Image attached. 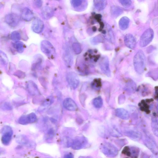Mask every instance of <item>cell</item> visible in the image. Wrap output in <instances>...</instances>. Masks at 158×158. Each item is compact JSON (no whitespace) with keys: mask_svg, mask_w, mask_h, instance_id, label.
I'll return each mask as SVG.
<instances>
[{"mask_svg":"<svg viewBox=\"0 0 158 158\" xmlns=\"http://www.w3.org/2000/svg\"><path fill=\"white\" fill-rule=\"evenodd\" d=\"M10 37L12 40L16 42L19 41L21 39L20 33L17 31L12 32L11 34Z\"/></svg>","mask_w":158,"mask_h":158,"instance_id":"31","label":"cell"},{"mask_svg":"<svg viewBox=\"0 0 158 158\" xmlns=\"http://www.w3.org/2000/svg\"><path fill=\"white\" fill-rule=\"evenodd\" d=\"M130 20L127 17H124L120 20L119 24L120 28L122 31H124L128 28L130 23Z\"/></svg>","mask_w":158,"mask_h":158,"instance_id":"22","label":"cell"},{"mask_svg":"<svg viewBox=\"0 0 158 158\" xmlns=\"http://www.w3.org/2000/svg\"><path fill=\"white\" fill-rule=\"evenodd\" d=\"M145 144L146 146L153 153H156L157 152V147L155 141L148 135L145 139Z\"/></svg>","mask_w":158,"mask_h":158,"instance_id":"18","label":"cell"},{"mask_svg":"<svg viewBox=\"0 0 158 158\" xmlns=\"http://www.w3.org/2000/svg\"><path fill=\"white\" fill-rule=\"evenodd\" d=\"M102 34L104 37L107 41L111 44H114L115 38L112 29L109 25L107 24H105Z\"/></svg>","mask_w":158,"mask_h":158,"instance_id":"5","label":"cell"},{"mask_svg":"<svg viewBox=\"0 0 158 158\" xmlns=\"http://www.w3.org/2000/svg\"><path fill=\"white\" fill-rule=\"evenodd\" d=\"M93 103L94 106L95 108H100L102 107L103 105V99L101 97H98L94 99Z\"/></svg>","mask_w":158,"mask_h":158,"instance_id":"26","label":"cell"},{"mask_svg":"<svg viewBox=\"0 0 158 158\" xmlns=\"http://www.w3.org/2000/svg\"><path fill=\"white\" fill-rule=\"evenodd\" d=\"M13 46L14 47L19 53H22L24 51V45L23 43L21 41L15 42Z\"/></svg>","mask_w":158,"mask_h":158,"instance_id":"27","label":"cell"},{"mask_svg":"<svg viewBox=\"0 0 158 158\" xmlns=\"http://www.w3.org/2000/svg\"><path fill=\"white\" fill-rule=\"evenodd\" d=\"M119 2L122 6L125 7H130L132 4V2L130 0H120Z\"/></svg>","mask_w":158,"mask_h":158,"instance_id":"33","label":"cell"},{"mask_svg":"<svg viewBox=\"0 0 158 158\" xmlns=\"http://www.w3.org/2000/svg\"><path fill=\"white\" fill-rule=\"evenodd\" d=\"M100 149L105 155L109 157L116 156L118 153V150L116 147L109 143H103Z\"/></svg>","mask_w":158,"mask_h":158,"instance_id":"2","label":"cell"},{"mask_svg":"<svg viewBox=\"0 0 158 158\" xmlns=\"http://www.w3.org/2000/svg\"><path fill=\"white\" fill-rule=\"evenodd\" d=\"M100 66L104 73L108 77L110 76L109 60L107 56H104L102 57L100 62Z\"/></svg>","mask_w":158,"mask_h":158,"instance_id":"9","label":"cell"},{"mask_svg":"<svg viewBox=\"0 0 158 158\" xmlns=\"http://www.w3.org/2000/svg\"><path fill=\"white\" fill-rule=\"evenodd\" d=\"M32 27L34 32L37 34H40L44 30V24L41 19L36 18L33 22Z\"/></svg>","mask_w":158,"mask_h":158,"instance_id":"14","label":"cell"},{"mask_svg":"<svg viewBox=\"0 0 158 158\" xmlns=\"http://www.w3.org/2000/svg\"><path fill=\"white\" fill-rule=\"evenodd\" d=\"M64 158H74V157L72 153H69L66 154L64 156Z\"/></svg>","mask_w":158,"mask_h":158,"instance_id":"39","label":"cell"},{"mask_svg":"<svg viewBox=\"0 0 158 158\" xmlns=\"http://www.w3.org/2000/svg\"><path fill=\"white\" fill-rule=\"evenodd\" d=\"M63 57V60L66 65L70 66L73 65V58L68 46L66 45L64 47Z\"/></svg>","mask_w":158,"mask_h":158,"instance_id":"12","label":"cell"},{"mask_svg":"<svg viewBox=\"0 0 158 158\" xmlns=\"http://www.w3.org/2000/svg\"><path fill=\"white\" fill-rule=\"evenodd\" d=\"M34 14L32 11L28 8H25L22 11L21 17L26 21H30L33 18Z\"/></svg>","mask_w":158,"mask_h":158,"instance_id":"20","label":"cell"},{"mask_svg":"<svg viewBox=\"0 0 158 158\" xmlns=\"http://www.w3.org/2000/svg\"><path fill=\"white\" fill-rule=\"evenodd\" d=\"M42 2L40 1H35L34 2L35 5L38 8H40L42 5Z\"/></svg>","mask_w":158,"mask_h":158,"instance_id":"38","label":"cell"},{"mask_svg":"<svg viewBox=\"0 0 158 158\" xmlns=\"http://www.w3.org/2000/svg\"><path fill=\"white\" fill-rule=\"evenodd\" d=\"M37 120L36 115L32 113L21 117L19 120V123L21 124H27L35 122Z\"/></svg>","mask_w":158,"mask_h":158,"instance_id":"10","label":"cell"},{"mask_svg":"<svg viewBox=\"0 0 158 158\" xmlns=\"http://www.w3.org/2000/svg\"><path fill=\"white\" fill-rule=\"evenodd\" d=\"M26 88L28 92L33 95H37L40 94L37 85L32 81H30L27 82Z\"/></svg>","mask_w":158,"mask_h":158,"instance_id":"17","label":"cell"},{"mask_svg":"<svg viewBox=\"0 0 158 158\" xmlns=\"http://www.w3.org/2000/svg\"><path fill=\"white\" fill-rule=\"evenodd\" d=\"M63 105L65 108L69 111H75L78 109L76 103L70 98H67L64 100Z\"/></svg>","mask_w":158,"mask_h":158,"instance_id":"15","label":"cell"},{"mask_svg":"<svg viewBox=\"0 0 158 158\" xmlns=\"http://www.w3.org/2000/svg\"><path fill=\"white\" fill-rule=\"evenodd\" d=\"M2 142L5 145H7L9 143L12 136L13 131L11 128L8 126H5L2 131Z\"/></svg>","mask_w":158,"mask_h":158,"instance_id":"6","label":"cell"},{"mask_svg":"<svg viewBox=\"0 0 158 158\" xmlns=\"http://www.w3.org/2000/svg\"><path fill=\"white\" fill-rule=\"evenodd\" d=\"M85 1H81V0H73L71 1V4L75 8L77 9H80V7L82 6V5L84 4Z\"/></svg>","mask_w":158,"mask_h":158,"instance_id":"29","label":"cell"},{"mask_svg":"<svg viewBox=\"0 0 158 158\" xmlns=\"http://www.w3.org/2000/svg\"><path fill=\"white\" fill-rule=\"evenodd\" d=\"M42 13L43 16L46 19H49L53 15V10L50 8L45 7L43 8Z\"/></svg>","mask_w":158,"mask_h":158,"instance_id":"24","label":"cell"},{"mask_svg":"<svg viewBox=\"0 0 158 158\" xmlns=\"http://www.w3.org/2000/svg\"><path fill=\"white\" fill-rule=\"evenodd\" d=\"M20 17L17 14L11 13L8 14L5 17V20L6 23L12 27L17 26L20 21Z\"/></svg>","mask_w":158,"mask_h":158,"instance_id":"8","label":"cell"},{"mask_svg":"<svg viewBox=\"0 0 158 158\" xmlns=\"http://www.w3.org/2000/svg\"><path fill=\"white\" fill-rule=\"evenodd\" d=\"M73 50L76 54H80L82 51V47L80 44L78 42L74 43L72 45Z\"/></svg>","mask_w":158,"mask_h":158,"instance_id":"30","label":"cell"},{"mask_svg":"<svg viewBox=\"0 0 158 158\" xmlns=\"http://www.w3.org/2000/svg\"><path fill=\"white\" fill-rule=\"evenodd\" d=\"M67 79L70 87L73 89H75L78 87L79 80L77 75L74 72H70L67 76Z\"/></svg>","mask_w":158,"mask_h":158,"instance_id":"7","label":"cell"},{"mask_svg":"<svg viewBox=\"0 0 158 158\" xmlns=\"http://www.w3.org/2000/svg\"><path fill=\"white\" fill-rule=\"evenodd\" d=\"M146 64V58L144 53L139 50L135 54L134 59V65L136 72L141 74L144 72Z\"/></svg>","mask_w":158,"mask_h":158,"instance_id":"1","label":"cell"},{"mask_svg":"<svg viewBox=\"0 0 158 158\" xmlns=\"http://www.w3.org/2000/svg\"><path fill=\"white\" fill-rule=\"evenodd\" d=\"M2 106V108L4 109L10 110L12 108L11 105L8 103L3 104Z\"/></svg>","mask_w":158,"mask_h":158,"instance_id":"37","label":"cell"},{"mask_svg":"<svg viewBox=\"0 0 158 158\" xmlns=\"http://www.w3.org/2000/svg\"><path fill=\"white\" fill-rule=\"evenodd\" d=\"M53 101V99L51 97L49 98H48L46 100L43 105L44 106H48L51 105V103H52Z\"/></svg>","mask_w":158,"mask_h":158,"instance_id":"36","label":"cell"},{"mask_svg":"<svg viewBox=\"0 0 158 158\" xmlns=\"http://www.w3.org/2000/svg\"><path fill=\"white\" fill-rule=\"evenodd\" d=\"M110 12L111 15L113 17L117 18L122 14L123 10L120 7L113 6L111 7Z\"/></svg>","mask_w":158,"mask_h":158,"instance_id":"21","label":"cell"},{"mask_svg":"<svg viewBox=\"0 0 158 158\" xmlns=\"http://www.w3.org/2000/svg\"><path fill=\"white\" fill-rule=\"evenodd\" d=\"M158 124L157 119L153 118L152 119L151 126L153 132L156 137L158 134Z\"/></svg>","mask_w":158,"mask_h":158,"instance_id":"28","label":"cell"},{"mask_svg":"<svg viewBox=\"0 0 158 158\" xmlns=\"http://www.w3.org/2000/svg\"><path fill=\"white\" fill-rule=\"evenodd\" d=\"M126 134L129 137L135 140H139L141 137L140 133L135 131H127Z\"/></svg>","mask_w":158,"mask_h":158,"instance_id":"25","label":"cell"},{"mask_svg":"<svg viewBox=\"0 0 158 158\" xmlns=\"http://www.w3.org/2000/svg\"><path fill=\"white\" fill-rule=\"evenodd\" d=\"M127 85L126 88L127 90L131 91L132 92H134L135 91L136 88V85L134 82H130L127 84Z\"/></svg>","mask_w":158,"mask_h":158,"instance_id":"34","label":"cell"},{"mask_svg":"<svg viewBox=\"0 0 158 158\" xmlns=\"http://www.w3.org/2000/svg\"><path fill=\"white\" fill-rule=\"evenodd\" d=\"M94 6L95 8L99 11L104 10L106 6L107 1L105 0H99L94 1Z\"/></svg>","mask_w":158,"mask_h":158,"instance_id":"23","label":"cell"},{"mask_svg":"<svg viewBox=\"0 0 158 158\" xmlns=\"http://www.w3.org/2000/svg\"><path fill=\"white\" fill-rule=\"evenodd\" d=\"M116 116L124 120H128L130 118V114L128 111L123 108H118L115 110Z\"/></svg>","mask_w":158,"mask_h":158,"instance_id":"19","label":"cell"},{"mask_svg":"<svg viewBox=\"0 0 158 158\" xmlns=\"http://www.w3.org/2000/svg\"><path fill=\"white\" fill-rule=\"evenodd\" d=\"M139 151L136 148L126 147L123 150V153L124 155L132 158H137Z\"/></svg>","mask_w":158,"mask_h":158,"instance_id":"16","label":"cell"},{"mask_svg":"<svg viewBox=\"0 0 158 158\" xmlns=\"http://www.w3.org/2000/svg\"><path fill=\"white\" fill-rule=\"evenodd\" d=\"M124 42L128 48L133 50L136 45V41L134 37L131 34H127L124 37Z\"/></svg>","mask_w":158,"mask_h":158,"instance_id":"13","label":"cell"},{"mask_svg":"<svg viewBox=\"0 0 158 158\" xmlns=\"http://www.w3.org/2000/svg\"><path fill=\"white\" fill-rule=\"evenodd\" d=\"M154 35V31L152 29H148L141 37L140 41V47H144L148 46L153 40Z\"/></svg>","mask_w":158,"mask_h":158,"instance_id":"3","label":"cell"},{"mask_svg":"<svg viewBox=\"0 0 158 158\" xmlns=\"http://www.w3.org/2000/svg\"><path fill=\"white\" fill-rule=\"evenodd\" d=\"M87 143V140L85 138L78 137L73 140L72 145L73 149L79 150L84 148Z\"/></svg>","mask_w":158,"mask_h":158,"instance_id":"11","label":"cell"},{"mask_svg":"<svg viewBox=\"0 0 158 158\" xmlns=\"http://www.w3.org/2000/svg\"><path fill=\"white\" fill-rule=\"evenodd\" d=\"M91 41L92 44H96L98 43L103 42L104 39L101 36L98 35L92 38Z\"/></svg>","mask_w":158,"mask_h":158,"instance_id":"32","label":"cell"},{"mask_svg":"<svg viewBox=\"0 0 158 158\" xmlns=\"http://www.w3.org/2000/svg\"><path fill=\"white\" fill-rule=\"evenodd\" d=\"M40 49L43 53L49 58H51L55 54V50L54 47L47 40H44L41 42Z\"/></svg>","mask_w":158,"mask_h":158,"instance_id":"4","label":"cell"},{"mask_svg":"<svg viewBox=\"0 0 158 158\" xmlns=\"http://www.w3.org/2000/svg\"><path fill=\"white\" fill-rule=\"evenodd\" d=\"M7 60V57L5 54L2 52L0 51V62L5 63Z\"/></svg>","mask_w":158,"mask_h":158,"instance_id":"35","label":"cell"}]
</instances>
